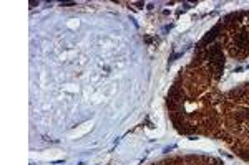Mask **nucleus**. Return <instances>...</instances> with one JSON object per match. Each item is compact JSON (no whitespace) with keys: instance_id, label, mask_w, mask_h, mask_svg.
I'll list each match as a JSON object with an SVG mask.
<instances>
[{"instance_id":"f257e3e1","label":"nucleus","mask_w":249,"mask_h":165,"mask_svg":"<svg viewBox=\"0 0 249 165\" xmlns=\"http://www.w3.org/2000/svg\"><path fill=\"white\" fill-rule=\"evenodd\" d=\"M224 64L221 48L201 40L168 92V114L179 134L221 140L249 164V83L221 91Z\"/></svg>"},{"instance_id":"f03ea898","label":"nucleus","mask_w":249,"mask_h":165,"mask_svg":"<svg viewBox=\"0 0 249 165\" xmlns=\"http://www.w3.org/2000/svg\"><path fill=\"white\" fill-rule=\"evenodd\" d=\"M203 40L214 42L230 60L249 58V10L234 12L221 18Z\"/></svg>"},{"instance_id":"7ed1b4c3","label":"nucleus","mask_w":249,"mask_h":165,"mask_svg":"<svg viewBox=\"0 0 249 165\" xmlns=\"http://www.w3.org/2000/svg\"><path fill=\"white\" fill-rule=\"evenodd\" d=\"M151 165H224L219 159L203 154H184V155H171L156 160Z\"/></svg>"}]
</instances>
